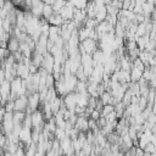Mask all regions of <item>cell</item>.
I'll return each instance as SVG.
<instances>
[{"label":"cell","mask_w":156,"mask_h":156,"mask_svg":"<svg viewBox=\"0 0 156 156\" xmlns=\"http://www.w3.org/2000/svg\"><path fill=\"white\" fill-rule=\"evenodd\" d=\"M27 105H28V100H27V96L26 95L20 96V98H16L13 100V112L15 111H22V112H24L26 108H27Z\"/></svg>","instance_id":"6da1fadb"},{"label":"cell","mask_w":156,"mask_h":156,"mask_svg":"<svg viewBox=\"0 0 156 156\" xmlns=\"http://www.w3.org/2000/svg\"><path fill=\"white\" fill-rule=\"evenodd\" d=\"M18 48H20V41H18L15 37H10L9 40H7L6 50H7L10 54H13V52H17V51H18Z\"/></svg>","instance_id":"7a4b0ae2"},{"label":"cell","mask_w":156,"mask_h":156,"mask_svg":"<svg viewBox=\"0 0 156 156\" xmlns=\"http://www.w3.org/2000/svg\"><path fill=\"white\" fill-rule=\"evenodd\" d=\"M52 13H54V12H52L51 6H50V5H45V4H44L43 12H41V17H43V18H45V20H48Z\"/></svg>","instance_id":"3957f363"},{"label":"cell","mask_w":156,"mask_h":156,"mask_svg":"<svg viewBox=\"0 0 156 156\" xmlns=\"http://www.w3.org/2000/svg\"><path fill=\"white\" fill-rule=\"evenodd\" d=\"M63 6H65V2H63V1H54V4L51 5L52 12H54V13H58Z\"/></svg>","instance_id":"277c9868"},{"label":"cell","mask_w":156,"mask_h":156,"mask_svg":"<svg viewBox=\"0 0 156 156\" xmlns=\"http://www.w3.org/2000/svg\"><path fill=\"white\" fill-rule=\"evenodd\" d=\"M111 112H113V106L112 105H105L100 111V117H106Z\"/></svg>","instance_id":"5b68a950"},{"label":"cell","mask_w":156,"mask_h":156,"mask_svg":"<svg viewBox=\"0 0 156 156\" xmlns=\"http://www.w3.org/2000/svg\"><path fill=\"white\" fill-rule=\"evenodd\" d=\"M143 151H144V154H149V155L155 154V146H154V144H152V143L146 144V145H145V147L143 149Z\"/></svg>","instance_id":"8992f818"},{"label":"cell","mask_w":156,"mask_h":156,"mask_svg":"<svg viewBox=\"0 0 156 156\" xmlns=\"http://www.w3.org/2000/svg\"><path fill=\"white\" fill-rule=\"evenodd\" d=\"M89 118L93 119V121H98L100 118V112L98 110H93L91 113H90V116H89Z\"/></svg>","instance_id":"52a82bcc"},{"label":"cell","mask_w":156,"mask_h":156,"mask_svg":"<svg viewBox=\"0 0 156 156\" xmlns=\"http://www.w3.org/2000/svg\"><path fill=\"white\" fill-rule=\"evenodd\" d=\"M4 80H5V73H4V69L0 68V84H1Z\"/></svg>","instance_id":"ba28073f"}]
</instances>
